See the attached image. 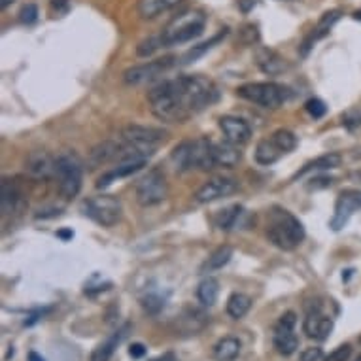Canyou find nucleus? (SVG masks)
<instances>
[{"label": "nucleus", "mask_w": 361, "mask_h": 361, "mask_svg": "<svg viewBox=\"0 0 361 361\" xmlns=\"http://www.w3.org/2000/svg\"><path fill=\"white\" fill-rule=\"evenodd\" d=\"M129 331V325H125L123 330H118L114 335L106 339L104 342H101L95 350H93V354H91V361H110V358L114 355L115 348L120 346L121 341L125 339Z\"/></svg>", "instance_id": "nucleus-25"}, {"label": "nucleus", "mask_w": 361, "mask_h": 361, "mask_svg": "<svg viewBox=\"0 0 361 361\" xmlns=\"http://www.w3.org/2000/svg\"><path fill=\"white\" fill-rule=\"evenodd\" d=\"M69 2L70 0H50V6L55 13H64L69 10Z\"/></svg>", "instance_id": "nucleus-44"}, {"label": "nucleus", "mask_w": 361, "mask_h": 361, "mask_svg": "<svg viewBox=\"0 0 361 361\" xmlns=\"http://www.w3.org/2000/svg\"><path fill=\"white\" fill-rule=\"evenodd\" d=\"M13 2H15V0H0V6H2V10H6L10 4H13Z\"/></svg>", "instance_id": "nucleus-50"}, {"label": "nucleus", "mask_w": 361, "mask_h": 361, "mask_svg": "<svg viewBox=\"0 0 361 361\" xmlns=\"http://www.w3.org/2000/svg\"><path fill=\"white\" fill-rule=\"evenodd\" d=\"M267 236L276 248L292 252L304 241V227L290 210L273 208L267 223Z\"/></svg>", "instance_id": "nucleus-2"}, {"label": "nucleus", "mask_w": 361, "mask_h": 361, "mask_svg": "<svg viewBox=\"0 0 361 361\" xmlns=\"http://www.w3.org/2000/svg\"><path fill=\"white\" fill-rule=\"evenodd\" d=\"M169 197V182L163 171L152 169L136 182V201L140 206H157Z\"/></svg>", "instance_id": "nucleus-7"}, {"label": "nucleus", "mask_w": 361, "mask_h": 361, "mask_svg": "<svg viewBox=\"0 0 361 361\" xmlns=\"http://www.w3.org/2000/svg\"><path fill=\"white\" fill-rule=\"evenodd\" d=\"M218 295H220V282L212 276L204 278L197 288V299L203 306H214Z\"/></svg>", "instance_id": "nucleus-30"}, {"label": "nucleus", "mask_w": 361, "mask_h": 361, "mask_svg": "<svg viewBox=\"0 0 361 361\" xmlns=\"http://www.w3.org/2000/svg\"><path fill=\"white\" fill-rule=\"evenodd\" d=\"M257 4H260V0H236V6L242 13H250Z\"/></svg>", "instance_id": "nucleus-43"}, {"label": "nucleus", "mask_w": 361, "mask_h": 361, "mask_svg": "<svg viewBox=\"0 0 361 361\" xmlns=\"http://www.w3.org/2000/svg\"><path fill=\"white\" fill-rule=\"evenodd\" d=\"M242 344L236 337H223L215 342L214 358L218 361H233L241 354Z\"/></svg>", "instance_id": "nucleus-28"}, {"label": "nucleus", "mask_w": 361, "mask_h": 361, "mask_svg": "<svg viewBox=\"0 0 361 361\" xmlns=\"http://www.w3.org/2000/svg\"><path fill=\"white\" fill-rule=\"evenodd\" d=\"M280 155H282V152L276 148L273 140H261L255 146V161L260 165H273L278 161Z\"/></svg>", "instance_id": "nucleus-32"}, {"label": "nucleus", "mask_w": 361, "mask_h": 361, "mask_svg": "<svg viewBox=\"0 0 361 361\" xmlns=\"http://www.w3.org/2000/svg\"><path fill=\"white\" fill-rule=\"evenodd\" d=\"M204 25H206V15L199 10H187V12L180 13L165 27V31L161 32L163 44L165 48H169V45L191 42L203 34Z\"/></svg>", "instance_id": "nucleus-3"}, {"label": "nucleus", "mask_w": 361, "mask_h": 361, "mask_svg": "<svg viewBox=\"0 0 361 361\" xmlns=\"http://www.w3.org/2000/svg\"><path fill=\"white\" fill-rule=\"evenodd\" d=\"M182 0H139V13L142 20H155L161 13L176 8Z\"/></svg>", "instance_id": "nucleus-24"}, {"label": "nucleus", "mask_w": 361, "mask_h": 361, "mask_svg": "<svg viewBox=\"0 0 361 361\" xmlns=\"http://www.w3.org/2000/svg\"><path fill=\"white\" fill-rule=\"evenodd\" d=\"M85 214L102 227H112L121 220V203L114 195L91 197L83 204Z\"/></svg>", "instance_id": "nucleus-9"}, {"label": "nucleus", "mask_w": 361, "mask_h": 361, "mask_svg": "<svg viewBox=\"0 0 361 361\" xmlns=\"http://www.w3.org/2000/svg\"><path fill=\"white\" fill-rule=\"evenodd\" d=\"M55 178H57L59 193H61L63 199L70 201V199L78 197V193L82 190L83 180L82 161L74 153H63V155H59Z\"/></svg>", "instance_id": "nucleus-6"}, {"label": "nucleus", "mask_w": 361, "mask_h": 361, "mask_svg": "<svg viewBox=\"0 0 361 361\" xmlns=\"http://www.w3.org/2000/svg\"><path fill=\"white\" fill-rule=\"evenodd\" d=\"M214 157L218 167L233 169L241 161V152H239V146L233 144V142H229V140H225V142H214Z\"/></svg>", "instance_id": "nucleus-23"}, {"label": "nucleus", "mask_w": 361, "mask_h": 361, "mask_svg": "<svg viewBox=\"0 0 361 361\" xmlns=\"http://www.w3.org/2000/svg\"><path fill=\"white\" fill-rule=\"evenodd\" d=\"M159 48H165L161 34H159V36H150L148 40H142L139 44V48H136V53H139V57H150V55H153Z\"/></svg>", "instance_id": "nucleus-36"}, {"label": "nucleus", "mask_w": 361, "mask_h": 361, "mask_svg": "<svg viewBox=\"0 0 361 361\" xmlns=\"http://www.w3.org/2000/svg\"><path fill=\"white\" fill-rule=\"evenodd\" d=\"M55 169H57V159L51 157L44 150H34L25 159L27 174L34 180H50L51 176H55Z\"/></svg>", "instance_id": "nucleus-16"}, {"label": "nucleus", "mask_w": 361, "mask_h": 361, "mask_svg": "<svg viewBox=\"0 0 361 361\" xmlns=\"http://www.w3.org/2000/svg\"><path fill=\"white\" fill-rule=\"evenodd\" d=\"M248 212L242 208L241 204H233L229 208L222 210L220 214L215 215V227L222 229V231H231V229H236L242 223V218H246Z\"/></svg>", "instance_id": "nucleus-26"}, {"label": "nucleus", "mask_w": 361, "mask_h": 361, "mask_svg": "<svg viewBox=\"0 0 361 361\" xmlns=\"http://www.w3.org/2000/svg\"><path fill=\"white\" fill-rule=\"evenodd\" d=\"M304 110L309 112V115L311 118H314V120H322L323 115L327 114V106H325V102L322 101V99H309V101L304 102Z\"/></svg>", "instance_id": "nucleus-37"}, {"label": "nucleus", "mask_w": 361, "mask_h": 361, "mask_svg": "<svg viewBox=\"0 0 361 361\" xmlns=\"http://www.w3.org/2000/svg\"><path fill=\"white\" fill-rule=\"evenodd\" d=\"M355 361H361V355H358V358H355Z\"/></svg>", "instance_id": "nucleus-51"}, {"label": "nucleus", "mask_w": 361, "mask_h": 361, "mask_svg": "<svg viewBox=\"0 0 361 361\" xmlns=\"http://www.w3.org/2000/svg\"><path fill=\"white\" fill-rule=\"evenodd\" d=\"M236 190H239V182L236 180L225 176H215L212 180H208L201 190L197 191L195 201L199 204L214 203V201H220V199L233 195Z\"/></svg>", "instance_id": "nucleus-14"}, {"label": "nucleus", "mask_w": 361, "mask_h": 361, "mask_svg": "<svg viewBox=\"0 0 361 361\" xmlns=\"http://www.w3.org/2000/svg\"><path fill=\"white\" fill-rule=\"evenodd\" d=\"M227 36V31H222V32H218L215 36H212L210 40H206V42H203V44H199V45H193L190 51H185L184 55L180 57V63L182 64H191V63H195L197 59H201L206 53V51H210L212 48H214L215 44H220L223 38Z\"/></svg>", "instance_id": "nucleus-29"}, {"label": "nucleus", "mask_w": 361, "mask_h": 361, "mask_svg": "<svg viewBox=\"0 0 361 361\" xmlns=\"http://www.w3.org/2000/svg\"><path fill=\"white\" fill-rule=\"evenodd\" d=\"M150 361H176V355L172 354V352H165L163 355H157V358H153Z\"/></svg>", "instance_id": "nucleus-47"}, {"label": "nucleus", "mask_w": 361, "mask_h": 361, "mask_svg": "<svg viewBox=\"0 0 361 361\" xmlns=\"http://www.w3.org/2000/svg\"><path fill=\"white\" fill-rule=\"evenodd\" d=\"M361 208V191L360 190H344L339 193L335 203V210L330 220V227L333 231H341L348 225L350 218Z\"/></svg>", "instance_id": "nucleus-10"}, {"label": "nucleus", "mask_w": 361, "mask_h": 361, "mask_svg": "<svg viewBox=\"0 0 361 361\" xmlns=\"http://www.w3.org/2000/svg\"><path fill=\"white\" fill-rule=\"evenodd\" d=\"M21 201V193L17 185L10 178H4L0 184V210L2 215H10L17 210V204Z\"/></svg>", "instance_id": "nucleus-22"}, {"label": "nucleus", "mask_w": 361, "mask_h": 361, "mask_svg": "<svg viewBox=\"0 0 361 361\" xmlns=\"http://www.w3.org/2000/svg\"><path fill=\"white\" fill-rule=\"evenodd\" d=\"M125 153V142H115V140H104V142H99L97 146L91 148V152L87 155V169L89 171H95V169H101L104 165H110V163H115V161H121Z\"/></svg>", "instance_id": "nucleus-13"}, {"label": "nucleus", "mask_w": 361, "mask_h": 361, "mask_svg": "<svg viewBox=\"0 0 361 361\" xmlns=\"http://www.w3.org/2000/svg\"><path fill=\"white\" fill-rule=\"evenodd\" d=\"M27 361H45V360L42 358V354H38V352H29V355H27Z\"/></svg>", "instance_id": "nucleus-48"}, {"label": "nucleus", "mask_w": 361, "mask_h": 361, "mask_svg": "<svg viewBox=\"0 0 361 361\" xmlns=\"http://www.w3.org/2000/svg\"><path fill=\"white\" fill-rule=\"evenodd\" d=\"M121 139L129 146L136 148L146 157H152L161 142L167 140V131L146 125H127L121 131Z\"/></svg>", "instance_id": "nucleus-8"}, {"label": "nucleus", "mask_w": 361, "mask_h": 361, "mask_svg": "<svg viewBox=\"0 0 361 361\" xmlns=\"http://www.w3.org/2000/svg\"><path fill=\"white\" fill-rule=\"evenodd\" d=\"M255 63L269 76H278L284 70H288V61L269 48H260L255 51Z\"/></svg>", "instance_id": "nucleus-19"}, {"label": "nucleus", "mask_w": 361, "mask_h": 361, "mask_svg": "<svg viewBox=\"0 0 361 361\" xmlns=\"http://www.w3.org/2000/svg\"><path fill=\"white\" fill-rule=\"evenodd\" d=\"M38 20V6L36 4H25L20 12V21L23 25H32Z\"/></svg>", "instance_id": "nucleus-38"}, {"label": "nucleus", "mask_w": 361, "mask_h": 361, "mask_svg": "<svg viewBox=\"0 0 361 361\" xmlns=\"http://www.w3.org/2000/svg\"><path fill=\"white\" fill-rule=\"evenodd\" d=\"M193 167L199 171H212L215 169L214 142L208 139L193 140Z\"/></svg>", "instance_id": "nucleus-20"}, {"label": "nucleus", "mask_w": 361, "mask_h": 361, "mask_svg": "<svg viewBox=\"0 0 361 361\" xmlns=\"http://www.w3.org/2000/svg\"><path fill=\"white\" fill-rule=\"evenodd\" d=\"M172 64H174V59L172 57L155 59V61H150V63L134 64V66L123 72V82L127 83V85H142V83L152 82V80H155L161 74H165Z\"/></svg>", "instance_id": "nucleus-12"}, {"label": "nucleus", "mask_w": 361, "mask_h": 361, "mask_svg": "<svg viewBox=\"0 0 361 361\" xmlns=\"http://www.w3.org/2000/svg\"><path fill=\"white\" fill-rule=\"evenodd\" d=\"M360 341H361V337H360Z\"/></svg>", "instance_id": "nucleus-52"}, {"label": "nucleus", "mask_w": 361, "mask_h": 361, "mask_svg": "<svg viewBox=\"0 0 361 361\" xmlns=\"http://www.w3.org/2000/svg\"><path fill=\"white\" fill-rule=\"evenodd\" d=\"M146 354H148V348L142 344V342H133V344L129 346V355H131L133 360H142Z\"/></svg>", "instance_id": "nucleus-42"}, {"label": "nucleus", "mask_w": 361, "mask_h": 361, "mask_svg": "<svg viewBox=\"0 0 361 361\" xmlns=\"http://www.w3.org/2000/svg\"><path fill=\"white\" fill-rule=\"evenodd\" d=\"M276 148H278L282 153H288V152H293L295 148H297V136L292 133V131H288V129H278V131H274L273 136H271Z\"/></svg>", "instance_id": "nucleus-35"}, {"label": "nucleus", "mask_w": 361, "mask_h": 361, "mask_svg": "<svg viewBox=\"0 0 361 361\" xmlns=\"http://www.w3.org/2000/svg\"><path fill=\"white\" fill-rule=\"evenodd\" d=\"M301 361H322L323 360V350L320 346H311V348H304L299 355Z\"/></svg>", "instance_id": "nucleus-40"}, {"label": "nucleus", "mask_w": 361, "mask_h": 361, "mask_svg": "<svg viewBox=\"0 0 361 361\" xmlns=\"http://www.w3.org/2000/svg\"><path fill=\"white\" fill-rule=\"evenodd\" d=\"M171 85L176 101L190 118L218 101V87L214 82L201 74L178 76L176 80H171Z\"/></svg>", "instance_id": "nucleus-1"}, {"label": "nucleus", "mask_w": 361, "mask_h": 361, "mask_svg": "<svg viewBox=\"0 0 361 361\" xmlns=\"http://www.w3.org/2000/svg\"><path fill=\"white\" fill-rule=\"evenodd\" d=\"M352 355V346L350 344H341L339 348L333 350L323 361H348Z\"/></svg>", "instance_id": "nucleus-39"}, {"label": "nucleus", "mask_w": 361, "mask_h": 361, "mask_svg": "<svg viewBox=\"0 0 361 361\" xmlns=\"http://www.w3.org/2000/svg\"><path fill=\"white\" fill-rule=\"evenodd\" d=\"M148 102L152 108V114L157 120L167 121V123H184L190 120V115L185 114L184 108L180 106V102L174 97L171 80H165L152 87V91L148 93Z\"/></svg>", "instance_id": "nucleus-4"}, {"label": "nucleus", "mask_w": 361, "mask_h": 361, "mask_svg": "<svg viewBox=\"0 0 361 361\" xmlns=\"http://www.w3.org/2000/svg\"><path fill=\"white\" fill-rule=\"evenodd\" d=\"M252 309V299L248 297L246 293H233L231 297L227 299V314L233 320H241L250 312Z\"/></svg>", "instance_id": "nucleus-31"}, {"label": "nucleus", "mask_w": 361, "mask_h": 361, "mask_svg": "<svg viewBox=\"0 0 361 361\" xmlns=\"http://www.w3.org/2000/svg\"><path fill=\"white\" fill-rule=\"evenodd\" d=\"M45 312H48V309H45V311H34V312H32L31 316H29L25 320V327H31V325H34V323L38 322L40 318L44 316Z\"/></svg>", "instance_id": "nucleus-46"}, {"label": "nucleus", "mask_w": 361, "mask_h": 361, "mask_svg": "<svg viewBox=\"0 0 361 361\" xmlns=\"http://www.w3.org/2000/svg\"><path fill=\"white\" fill-rule=\"evenodd\" d=\"M236 95L267 110H276L290 99V89L274 82H252L236 89Z\"/></svg>", "instance_id": "nucleus-5"}, {"label": "nucleus", "mask_w": 361, "mask_h": 361, "mask_svg": "<svg viewBox=\"0 0 361 361\" xmlns=\"http://www.w3.org/2000/svg\"><path fill=\"white\" fill-rule=\"evenodd\" d=\"M295 325H297V314L295 312H285L280 318L276 327H274V348L282 355H292L299 348V339L295 335Z\"/></svg>", "instance_id": "nucleus-11"}, {"label": "nucleus", "mask_w": 361, "mask_h": 361, "mask_svg": "<svg viewBox=\"0 0 361 361\" xmlns=\"http://www.w3.org/2000/svg\"><path fill=\"white\" fill-rule=\"evenodd\" d=\"M342 123L348 129H355L361 125V112L360 110H352L348 114L342 115Z\"/></svg>", "instance_id": "nucleus-41"}, {"label": "nucleus", "mask_w": 361, "mask_h": 361, "mask_svg": "<svg viewBox=\"0 0 361 361\" xmlns=\"http://www.w3.org/2000/svg\"><path fill=\"white\" fill-rule=\"evenodd\" d=\"M335 327V323L330 316H325L320 309V304L312 306L306 312V318L303 322V331L306 333V337L311 339H316V341H327L331 335V331Z\"/></svg>", "instance_id": "nucleus-15"}, {"label": "nucleus", "mask_w": 361, "mask_h": 361, "mask_svg": "<svg viewBox=\"0 0 361 361\" xmlns=\"http://www.w3.org/2000/svg\"><path fill=\"white\" fill-rule=\"evenodd\" d=\"M57 236H59V239H63V241H69V239H72V236H74V233H72V231H59Z\"/></svg>", "instance_id": "nucleus-49"}, {"label": "nucleus", "mask_w": 361, "mask_h": 361, "mask_svg": "<svg viewBox=\"0 0 361 361\" xmlns=\"http://www.w3.org/2000/svg\"><path fill=\"white\" fill-rule=\"evenodd\" d=\"M231 257H233V248L220 246L218 250H214V252L210 254V257L203 265V271H208V273H212V271H220V269H223V267L227 265L229 261H231Z\"/></svg>", "instance_id": "nucleus-33"}, {"label": "nucleus", "mask_w": 361, "mask_h": 361, "mask_svg": "<svg viewBox=\"0 0 361 361\" xmlns=\"http://www.w3.org/2000/svg\"><path fill=\"white\" fill-rule=\"evenodd\" d=\"M220 129H222L225 140L233 142L236 146H242V144H246L252 139L250 125L242 118H236V115H223V118H220Z\"/></svg>", "instance_id": "nucleus-17"}, {"label": "nucleus", "mask_w": 361, "mask_h": 361, "mask_svg": "<svg viewBox=\"0 0 361 361\" xmlns=\"http://www.w3.org/2000/svg\"><path fill=\"white\" fill-rule=\"evenodd\" d=\"M311 182H312V184H311V187H314V190H318V187H327V185H331V184H333V178L316 176V178H312Z\"/></svg>", "instance_id": "nucleus-45"}, {"label": "nucleus", "mask_w": 361, "mask_h": 361, "mask_svg": "<svg viewBox=\"0 0 361 361\" xmlns=\"http://www.w3.org/2000/svg\"><path fill=\"white\" fill-rule=\"evenodd\" d=\"M140 303H142V309H144L148 314L157 316L159 312L165 309L167 297L163 295V293H159V292H148L146 295H142Z\"/></svg>", "instance_id": "nucleus-34"}, {"label": "nucleus", "mask_w": 361, "mask_h": 361, "mask_svg": "<svg viewBox=\"0 0 361 361\" xmlns=\"http://www.w3.org/2000/svg\"><path fill=\"white\" fill-rule=\"evenodd\" d=\"M342 163V155L337 152H331V153H323L320 157L312 159L309 161L306 165L301 169V171L295 174V178L299 176H304V174H311V172H327V171H335L339 169Z\"/></svg>", "instance_id": "nucleus-21"}, {"label": "nucleus", "mask_w": 361, "mask_h": 361, "mask_svg": "<svg viewBox=\"0 0 361 361\" xmlns=\"http://www.w3.org/2000/svg\"><path fill=\"white\" fill-rule=\"evenodd\" d=\"M341 15H342L341 10H331V12L323 13L322 20L318 21L316 29H312V32L306 36V38H304L303 45H301V55H303V57L309 55V51L314 48V44H316L318 40L323 38V36L333 29V25H335L337 21L341 20Z\"/></svg>", "instance_id": "nucleus-18"}, {"label": "nucleus", "mask_w": 361, "mask_h": 361, "mask_svg": "<svg viewBox=\"0 0 361 361\" xmlns=\"http://www.w3.org/2000/svg\"><path fill=\"white\" fill-rule=\"evenodd\" d=\"M171 159L176 171L180 172H187L193 171V140H185L182 144H178L171 153Z\"/></svg>", "instance_id": "nucleus-27"}]
</instances>
